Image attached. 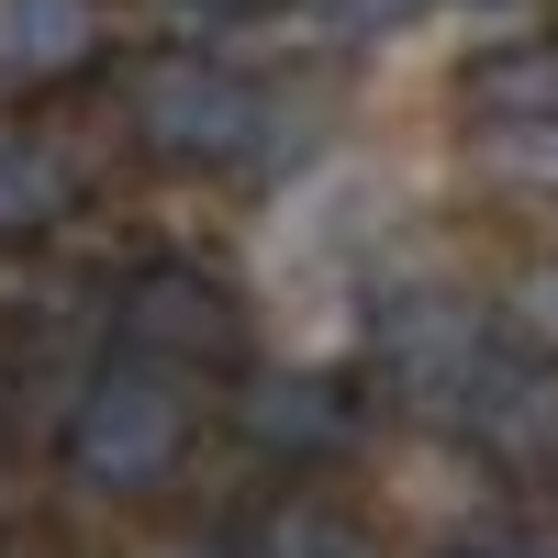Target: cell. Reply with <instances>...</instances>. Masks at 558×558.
I'll use <instances>...</instances> for the list:
<instances>
[{
	"label": "cell",
	"instance_id": "6da1fadb",
	"mask_svg": "<svg viewBox=\"0 0 558 558\" xmlns=\"http://www.w3.org/2000/svg\"><path fill=\"white\" fill-rule=\"evenodd\" d=\"M123 123L157 168H202V179H246L279 157V89L213 45H157L123 89Z\"/></svg>",
	"mask_w": 558,
	"mask_h": 558
},
{
	"label": "cell",
	"instance_id": "7a4b0ae2",
	"mask_svg": "<svg viewBox=\"0 0 558 558\" xmlns=\"http://www.w3.org/2000/svg\"><path fill=\"white\" fill-rule=\"evenodd\" d=\"M202 447V402L191 380H168V368H134V357H101L68 402L57 425V458L89 502H157L179 470H191Z\"/></svg>",
	"mask_w": 558,
	"mask_h": 558
},
{
	"label": "cell",
	"instance_id": "3957f363",
	"mask_svg": "<svg viewBox=\"0 0 558 558\" xmlns=\"http://www.w3.org/2000/svg\"><path fill=\"white\" fill-rule=\"evenodd\" d=\"M246 347H257V313L223 268L146 257L112 279V357L168 368V380H223V368H246Z\"/></svg>",
	"mask_w": 558,
	"mask_h": 558
},
{
	"label": "cell",
	"instance_id": "277c9868",
	"mask_svg": "<svg viewBox=\"0 0 558 558\" xmlns=\"http://www.w3.org/2000/svg\"><path fill=\"white\" fill-rule=\"evenodd\" d=\"M492 324L458 279H402V291H380V313H368V380L402 391L413 413H447L458 425V402L481 391V368L502 357L492 347Z\"/></svg>",
	"mask_w": 558,
	"mask_h": 558
},
{
	"label": "cell",
	"instance_id": "5b68a950",
	"mask_svg": "<svg viewBox=\"0 0 558 558\" xmlns=\"http://www.w3.org/2000/svg\"><path fill=\"white\" fill-rule=\"evenodd\" d=\"M235 436L268 458V470L324 481V470H347L368 447V402H357V380H336V368H257L235 391Z\"/></svg>",
	"mask_w": 558,
	"mask_h": 558
},
{
	"label": "cell",
	"instance_id": "8992f818",
	"mask_svg": "<svg viewBox=\"0 0 558 558\" xmlns=\"http://www.w3.org/2000/svg\"><path fill=\"white\" fill-rule=\"evenodd\" d=\"M458 436H470L481 470H502V481H558V357L502 347L481 368V391L458 402Z\"/></svg>",
	"mask_w": 558,
	"mask_h": 558
},
{
	"label": "cell",
	"instance_id": "52a82bcc",
	"mask_svg": "<svg viewBox=\"0 0 558 558\" xmlns=\"http://www.w3.org/2000/svg\"><path fill=\"white\" fill-rule=\"evenodd\" d=\"M447 101H458V123H470L481 146H547L558 134V34L481 45V57L447 78Z\"/></svg>",
	"mask_w": 558,
	"mask_h": 558
},
{
	"label": "cell",
	"instance_id": "ba28073f",
	"mask_svg": "<svg viewBox=\"0 0 558 558\" xmlns=\"http://www.w3.org/2000/svg\"><path fill=\"white\" fill-rule=\"evenodd\" d=\"M112 57V12L101 0H0V89L45 101V89H78Z\"/></svg>",
	"mask_w": 558,
	"mask_h": 558
},
{
	"label": "cell",
	"instance_id": "9c48e42d",
	"mask_svg": "<svg viewBox=\"0 0 558 558\" xmlns=\"http://www.w3.org/2000/svg\"><path fill=\"white\" fill-rule=\"evenodd\" d=\"M235 558H391V536L368 525L347 492L291 481V492H268V502L235 514Z\"/></svg>",
	"mask_w": 558,
	"mask_h": 558
},
{
	"label": "cell",
	"instance_id": "30bf717a",
	"mask_svg": "<svg viewBox=\"0 0 558 558\" xmlns=\"http://www.w3.org/2000/svg\"><path fill=\"white\" fill-rule=\"evenodd\" d=\"M68 213H78V157L57 146V134H23V123H0V246H34V235H57Z\"/></svg>",
	"mask_w": 558,
	"mask_h": 558
},
{
	"label": "cell",
	"instance_id": "8fae6325",
	"mask_svg": "<svg viewBox=\"0 0 558 558\" xmlns=\"http://www.w3.org/2000/svg\"><path fill=\"white\" fill-rule=\"evenodd\" d=\"M502 324L525 336V357H558V257H525L514 291H502Z\"/></svg>",
	"mask_w": 558,
	"mask_h": 558
},
{
	"label": "cell",
	"instance_id": "7c38bea8",
	"mask_svg": "<svg viewBox=\"0 0 558 558\" xmlns=\"http://www.w3.org/2000/svg\"><path fill=\"white\" fill-rule=\"evenodd\" d=\"M291 12L313 23V34H336V45H380V34H402L425 0H291Z\"/></svg>",
	"mask_w": 558,
	"mask_h": 558
},
{
	"label": "cell",
	"instance_id": "4fadbf2b",
	"mask_svg": "<svg viewBox=\"0 0 558 558\" xmlns=\"http://www.w3.org/2000/svg\"><path fill=\"white\" fill-rule=\"evenodd\" d=\"M168 12H179V23H257L268 0H168Z\"/></svg>",
	"mask_w": 558,
	"mask_h": 558
},
{
	"label": "cell",
	"instance_id": "5bb4252c",
	"mask_svg": "<svg viewBox=\"0 0 558 558\" xmlns=\"http://www.w3.org/2000/svg\"><path fill=\"white\" fill-rule=\"evenodd\" d=\"M502 558H558V536H502Z\"/></svg>",
	"mask_w": 558,
	"mask_h": 558
},
{
	"label": "cell",
	"instance_id": "9a60e30c",
	"mask_svg": "<svg viewBox=\"0 0 558 558\" xmlns=\"http://www.w3.org/2000/svg\"><path fill=\"white\" fill-rule=\"evenodd\" d=\"M436 558H502V547H492V536H470V547H436Z\"/></svg>",
	"mask_w": 558,
	"mask_h": 558
},
{
	"label": "cell",
	"instance_id": "2e32d148",
	"mask_svg": "<svg viewBox=\"0 0 558 558\" xmlns=\"http://www.w3.org/2000/svg\"><path fill=\"white\" fill-rule=\"evenodd\" d=\"M12 558H78V547H12Z\"/></svg>",
	"mask_w": 558,
	"mask_h": 558
},
{
	"label": "cell",
	"instance_id": "e0dca14e",
	"mask_svg": "<svg viewBox=\"0 0 558 558\" xmlns=\"http://www.w3.org/2000/svg\"><path fill=\"white\" fill-rule=\"evenodd\" d=\"M0 402H12V357H0Z\"/></svg>",
	"mask_w": 558,
	"mask_h": 558
},
{
	"label": "cell",
	"instance_id": "ac0fdd59",
	"mask_svg": "<svg viewBox=\"0 0 558 558\" xmlns=\"http://www.w3.org/2000/svg\"><path fill=\"white\" fill-rule=\"evenodd\" d=\"M481 12H502V0H481Z\"/></svg>",
	"mask_w": 558,
	"mask_h": 558
}]
</instances>
